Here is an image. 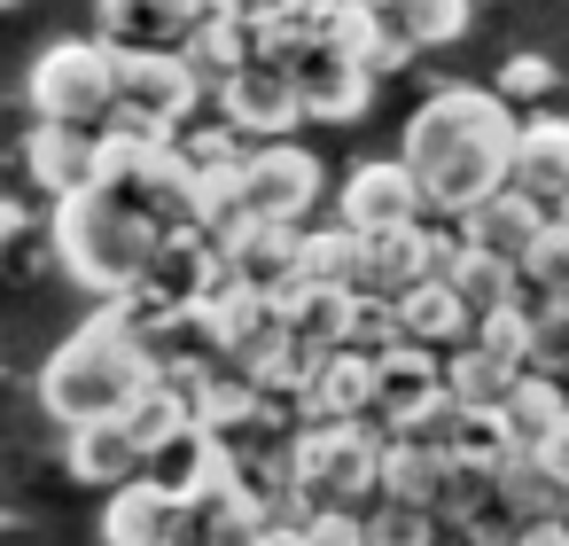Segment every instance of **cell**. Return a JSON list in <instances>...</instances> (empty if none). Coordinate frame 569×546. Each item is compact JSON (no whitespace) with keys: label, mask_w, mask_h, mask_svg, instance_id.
I'll list each match as a JSON object with an SVG mask.
<instances>
[{"label":"cell","mask_w":569,"mask_h":546,"mask_svg":"<svg viewBox=\"0 0 569 546\" xmlns=\"http://www.w3.org/2000/svg\"><path fill=\"white\" fill-rule=\"evenodd\" d=\"M32 110H40V126L102 133L118 118V48L110 40H56L32 63Z\"/></svg>","instance_id":"5b68a950"},{"label":"cell","mask_w":569,"mask_h":546,"mask_svg":"<svg viewBox=\"0 0 569 546\" xmlns=\"http://www.w3.org/2000/svg\"><path fill=\"white\" fill-rule=\"evenodd\" d=\"M375 87H382V79L359 71V63H320V71L297 79V102H305L312 126H351V118L375 110Z\"/></svg>","instance_id":"44dd1931"},{"label":"cell","mask_w":569,"mask_h":546,"mask_svg":"<svg viewBox=\"0 0 569 546\" xmlns=\"http://www.w3.org/2000/svg\"><path fill=\"white\" fill-rule=\"evenodd\" d=\"M312 203H320V157H312V149H297V141H258V149L242 157L234 211L273 219V227H297Z\"/></svg>","instance_id":"52a82bcc"},{"label":"cell","mask_w":569,"mask_h":546,"mask_svg":"<svg viewBox=\"0 0 569 546\" xmlns=\"http://www.w3.org/2000/svg\"><path fill=\"white\" fill-rule=\"evenodd\" d=\"M172 515H180V499L141 468L133 484L110 492V507H102V546H164V538H172Z\"/></svg>","instance_id":"e0dca14e"},{"label":"cell","mask_w":569,"mask_h":546,"mask_svg":"<svg viewBox=\"0 0 569 546\" xmlns=\"http://www.w3.org/2000/svg\"><path fill=\"white\" fill-rule=\"evenodd\" d=\"M24 165H32V180L63 203V196H87L94 188V133L87 126H40L32 141H24Z\"/></svg>","instance_id":"ac0fdd59"},{"label":"cell","mask_w":569,"mask_h":546,"mask_svg":"<svg viewBox=\"0 0 569 546\" xmlns=\"http://www.w3.org/2000/svg\"><path fill=\"white\" fill-rule=\"evenodd\" d=\"M180 56H188V71H196L203 87H219V79H234V71H250V63H258V32L211 9V17L180 40Z\"/></svg>","instance_id":"7402d4cb"},{"label":"cell","mask_w":569,"mask_h":546,"mask_svg":"<svg viewBox=\"0 0 569 546\" xmlns=\"http://www.w3.org/2000/svg\"><path fill=\"white\" fill-rule=\"evenodd\" d=\"M297 530H305V546H375L367 538V515H351V507H312Z\"/></svg>","instance_id":"d6a6232c"},{"label":"cell","mask_w":569,"mask_h":546,"mask_svg":"<svg viewBox=\"0 0 569 546\" xmlns=\"http://www.w3.org/2000/svg\"><path fill=\"white\" fill-rule=\"evenodd\" d=\"M149 383H157V344H149V328H141L126 305H102L94 320H79V328L48 351V367H40V406H48L63 429H79V421L126 414Z\"/></svg>","instance_id":"7a4b0ae2"},{"label":"cell","mask_w":569,"mask_h":546,"mask_svg":"<svg viewBox=\"0 0 569 546\" xmlns=\"http://www.w3.org/2000/svg\"><path fill=\"white\" fill-rule=\"evenodd\" d=\"M305 414L312 421H367L375 414V351H328L320 375L305 383Z\"/></svg>","instance_id":"2e32d148"},{"label":"cell","mask_w":569,"mask_h":546,"mask_svg":"<svg viewBox=\"0 0 569 546\" xmlns=\"http://www.w3.org/2000/svg\"><path fill=\"white\" fill-rule=\"evenodd\" d=\"M561 406H569V398H561V383H553L546 367H522V383L499 398V414H507V429H515V445H522V453H538V445H546V429L561 421Z\"/></svg>","instance_id":"83f0119b"},{"label":"cell","mask_w":569,"mask_h":546,"mask_svg":"<svg viewBox=\"0 0 569 546\" xmlns=\"http://www.w3.org/2000/svg\"><path fill=\"white\" fill-rule=\"evenodd\" d=\"M460 297H468V312L483 320V312H499V305H522V266H507V258H491V250H468L460 242V258H452V274H445Z\"/></svg>","instance_id":"4316f807"},{"label":"cell","mask_w":569,"mask_h":546,"mask_svg":"<svg viewBox=\"0 0 569 546\" xmlns=\"http://www.w3.org/2000/svg\"><path fill=\"white\" fill-rule=\"evenodd\" d=\"M211 17V0H94V24L110 48H180Z\"/></svg>","instance_id":"4fadbf2b"},{"label":"cell","mask_w":569,"mask_h":546,"mask_svg":"<svg viewBox=\"0 0 569 546\" xmlns=\"http://www.w3.org/2000/svg\"><path fill=\"white\" fill-rule=\"evenodd\" d=\"M297 460V492L305 507H367L382 499V429L375 421H312L305 437H289Z\"/></svg>","instance_id":"277c9868"},{"label":"cell","mask_w":569,"mask_h":546,"mask_svg":"<svg viewBox=\"0 0 569 546\" xmlns=\"http://www.w3.org/2000/svg\"><path fill=\"white\" fill-rule=\"evenodd\" d=\"M157 242H164V227H157L141 203L110 196V188H87V196H63V203H56V258H63V274H71L79 289H94V297H126V289L149 274Z\"/></svg>","instance_id":"3957f363"},{"label":"cell","mask_w":569,"mask_h":546,"mask_svg":"<svg viewBox=\"0 0 569 546\" xmlns=\"http://www.w3.org/2000/svg\"><path fill=\"white\" fill-rule=\"evenodd\" d=\"M522 289H538L546 305H561V297H569V235H561V227H546V235H538V250L522 258Z\"/></svg>","instance_id":"4dcf8cb0"},{"label":"cell","mask_w":569,"mask_h":546,"mask_svg":"<svg viewBox=\"0 0 569 546\" xmlns=\"http://www.w3.org/2000/svg\"><path fill=\"white\" fill-rule=\"evenodd\" d=\"M17 235H24V211H17V203H9V196H0V250H9V242H17Z\"/></svg>","instance_id":"74e56055"},{"label":"cell","mask_w":569,"mask_h":546,"mask_svg":"<svg viewBox=\"0 0 569 546\" xmlns=\"http://www.w3.org/2000/svg\"><path fill=\"white\" fill-rule=\"evenodd\" d=\"M203 95L211 87L188 71L180 48H118V126H141V133L172 141Z\"/></svg>","instance_id":"8992f818"},{"label":"cell","mask_w":569,"mask_h":546,"mask_svg":"<svg viewBox=\"0 0 569 546\" xmlns=\"http://www.w3.org/2000/svg\"><path fill=\"white\" fill-rule=\"evenodd\" d=\"M507 188H522L538 203H553L569 188V118H522L515 126V180Z\"/></svg>","instance_id":"d6986e66"},{"label":"cell","mask_w":569,"mask_h":546,"mask_svg":"<svg viewBox=\"0 0 569 546\" xmlns=\"http://www.w3.org/2000/svg\"><path fill=\"white\" fill-rule=\"evenodd\" d=\"M546 227H553V203H538V196H522V188H499L491 203H476V211L460 219V242H468V250H491V258H507V266H522Z\"/></svg>","instance_id":"7c38bea8"},{"label":"cell","mask_w":569,"mask_h":546,"mask_svg":"<svg viewBox=\"0 0 569 546\" xmlns=\"http://www.w3.org/2000/svg\"><path fill=\"white\" fill-rule=\"evenodd\" d=\"M273 297V312H281V336H297V344H312V351H343L351 344V320H359V289H328V281H281V289H266Z\"/></svg>","instance_id":"8fae6325"},{"label":"cell","mask_w":569,"mask_h":546,"mask_svg":"<svg viewBox=\"0 0 569 546\" xmlns=\"http://www.w3.org/2000/svg\"><path fill=\"white\" fill-rule=\"evenodd\" d=\"M515 102H499L491 87H437L413 118H406V165L421 180L429 211L468 219L476 203H491L515 180Z\"/></svg>","instance_id":"6da1fadb"},{"label":"cell","mask_w":569,"mask_h":546,"mask_svg":"<svg viewBox=\"0 0 569 546\" xmlns=\"http://www.w3.org/2000/svg\"><path fill=\"white\" fill-rule=\"evenodd\" d=\"M211 9H219V17H234V24H250V32H266L273 17H289V9H297V0H211Z\"/></svg>","instance_id":"e575fe53"},{"label":"cell","mask_w":569,"mask_h":546,"mask_svg":"<svg viewBox=\"0 0 569 546\" xmlns=\"http://www.w3.org/2000/svg\"><path fill=\"white\" fill-rule=\"evenodd\" d=\"M468 17H476V0H398V9H390V24L413 48H452L468 32Z\"/></svg>","instance_id":"f1b7e54d"},{"label":"cell","mask_w":569,"mask_h":546,"mask_svg":"<svg viewBox=\"0 0 569 546\" xmlns=\"http://www.w3.org/2000/svg\"><path fill=\"white\" fill-rule=\"evenodd\" d=\"M429 398H445V351H429V344H390V351H375V429L390 437L406 414H421Z\"/></svg>","instance_id":"30bf717a"},{"label":"cell","mask_w":569,"mask_h":546,"mask_svg":"<svg viewBox=\"0 0 569 546\" xmlns=\"http://www.w3.org/2000/svg\"><path fill=\"white\" fill-rule=\"evenodd\" d=\"M421 180H413V165L406 157H367V165H351V180H343V227H359V235H398V227H421Z\"/></svg>","instance_id":"9c48e42d"},{"label":"cell","mask_w":569,"mask_h":546,"mask_svg":"<svg viewBox=\"0 0 569 546\" xmlns=\"http://www.w3.org/2000/svg\"><path fill=\"white\" fill-rule=\"evenodd\" d=\"M553 227H561V235H569V188H561V196H553Z\"/></svg>","instance_id":"f35d334b"},{"label":"cell","mask_w":569,"mask_h":546,"mask_svg":"<svg viewBox=\"0 0 569 546\" xmlns=\"http://www.w3.org/2000/svg\"><path fill=\"white\" fill-rule=\"evenodd\" d=\"M211 102H219V118H227L242 141H289V133L305 126L297 79H289V71H273V63H250V71L219 79V87H211Z\"/></svg>","instance_id":"ba28073f"},{"label":"cell","mask_w":569,"mask_h":546,"mask_svg":"<svg viewBox=\"0 0 569 546\" xmlns=\"http://www.w3.org/2000/svg\"><path fill=\"white\" fill-rule=\"evenodd\" d=\"M538 460H546V476H553V484H569V406H561V421L546 429V445H538Z\"/></svg>","instance_id":"d590c367"},{"label":"cell","mask_w":569,"mask_h":546,"mask_svg":"<svg viewBox=\"0 0 569 546\" xmlns=\"http://www.w3.org/2000/svg\"><path fill=\"white\" fill-rule=\"evenodd\" d=\"M0 9H17V0H0Z\"/></svg>","instance_id":"60d3db41"},{"label":"cell","mask_w":569,"mask_h":546,"mask_svg":"<svg viewBox=\"0 0 569 546\" xmlns=\"http://www.w3.org/2000/svg\"><path fill=\"white\" fill-rule=\"evenodd\" d=\"M63 460H71V476H79V484H110V492H118V484H133V476L149 468L118 414H110V421H79V429H71V445H63Z\"/></svg>","instance_id":"ffe728a7"},{"label":"cell","mask_w":569,"mask_h":546,"mask_svg":"<svg viewBox=\"0 0 569 546\" xmlns=\"http://www.w3.org/2000/svg\"><path fill=\"white\" fill-rule=\"evenodd\" d=\"M515 383H522V367H515V359H499V351H483L476 336L445 351V390H452L460 406H499Z\"/></svg>","instance_id":"d4e9b609"},{"label":"cell","mask_w":569,"mask_h":546,"mask_svg":"<svg viewBox=\"0 0 569 546\" xmlns=\"http://www.w3.org/2000/svg\"><path fill=\"white\" fill-rule=\"evenodd\" d=\"M491 95H499V102H546V95H553V63H546V56H507L499 79H491Z\"/></svg>","instance_id":"1f68e13d"},{"label":"cell","mask_w":569,"mask_h":546,"mask_svg":"<svg viewBox=\"0 0 569 546\" xmlns=\"http://www.w3.org/2000/svg\"><path fill=\"white\" fill-rule=\"evenodd\" d=\"M445 453L437 445H413V437H382V499H406V507H429L437 515V492H445Z\"/></svg>","instance_id":"603a6c76"},{"label":"cell","mask_w":569,"mask_h":546,"mask_svg":"<svg viewBox=\"0 0 569 546\" xmlns=\"http://www.w3.org/2000/svg\"><path fill=\"white\" fill-rule=\"evenodd\" d=\"M242 546H305V530H297L289 515H266V523H258V530H250Z\"/></svg>","instance_id":"8d00e7d4"},{"label":"cell","mask_w":569,"mask_h":546,"mask_svg":"<svg viewBox=\"0 0 569 546\" xmlns=\"http://www.w3.org/2000/svg\"><path fill=\"white\" fill-rule=\"evenodd\" d=\"M515 453H522V445H515V429H507V414H499V406H460V414H452L445 460H460V468H483V476H499V468H507Z\"/></svg>","instance_id":"cb8c5ba5"},{"label":"cell","mask_w":569,"mask_h":546,"mask_svg":"<svg viewBox=\"0 0 569 546\" xmlns=\"http://www.w3.org/2000/svg\"><path fill=\"white\" fill-rule=\"evenodd\" d=\"M297 281H328V289H359V227H305L297 235Z\"/></svg>","instance_id":"484cf974"},{"label":"cell","mask_w":569,"mask_h":546,"mask_svg":"<svg viewBox=\"0 0 569 546\" xmlns=\"http://www.w3.org/2000/svg\"><path fill=\"white\" fill-rule=\"evenodd\" d=\"M437 274V242L429 227H398V235H359V289L367 297H406L413 281Z\"/></svg>","instance_id":"5bb4252c"},{"label":"cell","mask_w":569,"mask_h":546,"mask_svg":"<svg viewBox=\"0 0 569 546\" xmlns=\"http://www.w3.org/2000/svg\"><path fill=\"white\" fill-rule=\"evenodd\" d=\"M398 328H406V344L452 351V344L476 336V312H468V297H460L445 274H429V281H413V289L398 297Z\"/></svg>","instance_id":"9a60e30c"},{"label":"cell","mask_w":569,"mask_h":546,"mask_svg":"<svg viewBox=\"0 0 569 546\" xmlns=\"http://www.w3.org/2000/svg\"><path fill=\"white\" fill-rule=\"evenodd\" d=\"M530 367H546V375L561 367V375H569V297L538 312V359H530Z\"/></svg>","instance_id":"836d02e7"},{"label":"cell","mask_w":569,"mask_h":546,"mask_svg":"<svg viewBox=\"0 0 569 546\" xmlns=\"http://www.w3.org/2000/svg\"><path fill=\"white\" fill-rule=\"evenodd\" d=\"M351 9H367V17H390V9H398V0H351Z\"/></svg>","instance_id":"ab89813d"},{"label":"cell","mask_w":569,"mask_h":546,"mask_svg":"<svg viewBox=\"0 0 569 546\" xmlns=\"http://www.w3.org/2000/svg\"><path fill=\"white\" fill-rule=\"evenodd\" d=\"M367 538H375V546H437V538H445V523H437L429 507H406V499H382V507L367 515Z\"/></svg>","instance_id":"f546056e"}]
</instances>
